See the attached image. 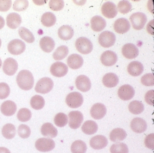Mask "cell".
Wrapping results in <instances>:
<instances>
[{"instance_id":"30bf717a","label":"cell","mask_w":154,"mask_h":153,"mask_svg":"<svg viewBox=\"0 0 154 153\" xmlns=\"http://www.w3.org/2000/svg\"><path fill=\"white\" fill-rule=\"evenodd\" d=\"M68 68L64 63L56 62L50 67V73L54 76L61 77L65 76L68 73Z\"/></svg>"},{"instance_id":"7dc6e473","label":"cell","mask_w":154,"mask_h":153,"mask_svg":"<svg viewBox=\"0 0 154 153\" xmlns=\"http://www.w3.org/2000/svg\"><path fill=\"white\" fill-rule=\"evenodd\" d=\"M141 83L146 86H153L154 85V75L151 73L146 74L140 79Z\"/></svg>"},{"instance_id":"4316f807","label":"cell","mask_w":154,"mask_h":153,"mask_svg":"<svg viewBox=\"0 0 154 153\" xmlns=\"http://www.w3.org/2000/svg\"><path fill=\"white\" fill-rule=\"evenodd\" d=\"M103 83L106 87L112 88L115 87L119 82L118 76L113 73L106 74L103 77Z\"/></svg>"},{"instance_id":"8d00e7d4","label":"cell","mask_w":154,"mask_h":153,"mask_svg":"<svg viewBox=\"0 0 154 153\" xmlns=\"http://www.w3.org/2000/svg\"><path fill=\"white\" fill-rule=\"evenodd\" d=\"M69 53V50L66 46L58 47L53 54V58L56 60H61L66 57Z\"/></svg>"},{"instance_id":"9a60e30c","label":"cell","mask_w":154,"mask_h":153,"mask_svg":"<svg viewBox=\"0 0 154 153\" xmlns=\"http://www.w3.org/2000/svg\"><path fill=\"white\" fill-rule=\"evenodd\" d=\"M18 64L17 60L12 58H8L4 61L3 65V71L8 76H12L17 72Z\"/></svg>"},{"instance_id":"bcb514c9","label":"cell","mask_w":154,"mask_h":153,"mask_svg":"<svg viewBox=\"0 0 154 153\" xmlns=\"http://www.w3.org/2000/svg\"><path fill=\"white\" fill-rule=\"evenodd\" d=\"M49 6L53 10H61L64 6V2L62 0H51L49 2Z\"/></svg>"},{"instance_id":"f907efd6","label":"cell","mask_w":154,"mask_h":153,"mask_svg":"<svg viewBox=\"0 0 154 153\" xmlns=\"http://www.w3.org/2000/svg\"><path fill=\"white\" fill-rule=\"evenodd\" d=\"M154 90H150L147 92L145 94V101L148 104L150 105H154Z\"/></svg>"},{"instance_id":"ba28073f","label":"cell","mask_w":154,"mask_h":153,"mask_svg":"<svg viewBox=\"0 0 154 153\" xmlns=\"http://www.w3.org/2000/svg\"><path fill=\"white\" fill-rule=\"evenodd\" d=\"M9 52L13 55H19L25 51L26 45L22 40L18 39L13 40L9 43L8 46Z\"/></svg>"},{"instance_id":"ffe728a7","label":"cell","mask_w":154,"mask_h":153,"mask_svg":"<svg viewBox=\"0 0 154 153\" xmlns=\"http://www.w3.org/2000/svg\"><path fill=\"white\" fill-rule=\"evenodd\" d=\"M131 128L134 132L141 133L146 131L147 125L146 121L140 118H134L131 122Z\"/></svg>"},{"instance_id":"2e32d148","label":"cell","mask_w":154,"mask_h":153,"mask_svg":"<svg viewBox=\"0 0 154 153\" xmlns=\"http://www.w3.org/2000/svg\"><path fill=\"white\" fill-rule=\"evenodd\" d=\"M106 112L107 109L105 105L100 103L94 104L90 110L91 116L96 120L103 118L106 115Z\"/></svg>"},{"instance_id":"5b68a950","label":"cell","mask_w":154,"mask_h":153,"mask_svg":"<svg viewBox=\"0 0 154 153\" xmlns=\"http://www.w3.org/2000/svg\"><path fill=\"white\" fill-rule=\"evenodd\" d=\"M83 95L78 92H72L66 96V102L67 105L71 108H79L83 103Z\"/></svg>"},{"instance_id":"60d3db41","label":"cell","mask_w":154,"mask_h":153,"mask_svg":"<svg viewBox=\"0 0 154 153\" xmlns=\"http://www.w3.org/2000/svg\"><path fill=\"white\" fill-rule=\"evenodd\" d=\"M17 116L19 120L22 122H26L30 119L32 117V113L29 109L22 108L19 110Z\"/></svg>"},{"instance_id":"d4e9b609","label":"cell","mask_w":154,"mask_h":153,"mask_svg":"<svg viewBox=\"0 0 154 153\" xmlns=\"http://www.w3.org/2000/svg\"><path fill=\"white\" fill-rule=\"evenodd\" d=\"M91 27L94 32L102 31L106 26V22L102 17L100 16H94L91 20Z\"/></svg>"},{"instance_id":"ee69618b","label":"cell","mask_w":154,"mask_h":153,"mask_svg":"<svg viewBox=\"0 0 154 153\" xmlns=\"http://www.w3.org/2000/svg\"><path fill=\"white\" fill-rule=\"evenodd\" d=\"M18 133L19 136L22 138H28L31 134V130L27 125L22 124L19 127Z\"/></svg>"},{"instance_id":"b9f144b4","label":"cell","mask_w":154,"mask_h":153,"mask_svg":"<svg viewBox=\"0 0 154 153\" xmlns=\"http://www.w3.org/2000/svg\"><path fill=\"white\" fill-rule=\"evenodd\" d=\"M132 5L128 1H121L118 4V9L119 11L123 14L128 13L131 10ZM117 9V10H118Z\"/></svg>"},{"instance_id":"74e56055","label":"cell","mask_w":154,"mask_h":153,"mask_svg":"<svg viewBox=\"0 0 154 153\" xmlns=\"http://www.w3.org/2000/svg\"><path fill=\"white\" fill-rule=\"evenodd\" d=\"M30 105L32 108L35 110H41L45 106V99L41 95H35L32 97L30 100Z\"/></svg>"},{"instance_id":"9f6ffc18","label":"cell","mask_w":154,"mask_h":153,"mask_svg":"<svg viewBox=\"0 0 154 153\" xmlns=\"http://www.w3.org/2000/svg\"><path fill=\"white\" fill-rule=\"evenodd\" d=\"M2 45V40L1 38H0V48H1V46Z\"/></svg>"},{"instance_id":"44dd1931","label":"cell","mask_w":154,"mask_h":153,"mask_svg":"<svg viewBox=\"0 0 154 153\" xmlns=\"http://www.w3.org/2000/svg\"><path fill=\"white\" fill-rule=\"evenodd\" d=\"M67 63L68 66L72 69H79L83 64L84 59L80 55L77 54H73L68 57Z\"/></svg>"},{"instance_id":"603a6c76","label":"cell","mask_w":154,"mask_h":153,"mask_svg":"<svg viewBox=\"0 0 154 153\" xmlns=\"http://www.w3.org/2000/svg\"><path fill=\"white\" fill-rule=\"evenodd\" d=\"M22 22L21 16L16 13H11L7 17V25L10 28H17L19 27Z\"/></svg>"},{"instance_id":"836d02e7","label":"cell","mask_w":154,"mask_h":153,"mask_svg":"<svg viewBox=\"0 0 154 153\" xmlns=\"http://www.w3.org/2000/svg\"><path fill=\"white\" fill-rule=\"evenodd\" d=\"M2 134L4 137L8 139H11L16 136V129L15 126L11 123H8L3 126Z\"/></svg>"},{"instance_id":"db71d44e","label":"cell","mask_w":154,"mask_h":153,"mask_svg":"<svg viewBox=\"0 0 154 153\" xmlns=\"http://www.w3.org/2000/svg\"><path fill=\"white\" fill-rule=\"evenodd\" d=\"M0 153H11L10 151L7 148L0 147Z\"/></svg>"},{"instance_id":"7402d4cb","label":"cell","mask_w":154,"mask_h":153,"mask_svg":"<svg viewBox=\"0 0 154 153\" xmlns=\"http://www.w3.org/2000/svg\"><path fill=\"white\" fill-rule=\"evenodd\" d=\"M17 110V105L15 102L11 100L4 101L1 106V112L5 116H11L14 115Z\"/></svg>"},{"instance_id":"f6af8a7d","label":"cell","mask_w":154,"mask_h":153,"mask_svg":"<svg viewBox=\"0 0 154 153\" xmlns=\"http://www.w3.org/2000/svg\"><path fill=\"white\" fill-rule=\"evenodd\" d=\"M10 93V88L8 84L0 83V99L3 100L8 98Z\"/></svg>"},{"instance_id":"7a4b0ae2","label":"cell","mask_w":154,"mask_h":153,"mask_svg":"<svg viewBox=\"0 0 154 153\" xmlns=\"http://www.w3.org/2000/svg\"><path fill=\"white\" fill-rule=\"evenodd\" d=\"M75 46L77 51L84 55L91 53L93 48L91 41L85 37L78 38L75 41Z\"/></svg>"},{"instance_id":"52a82bcc","label":"cell","mask_w":154,"mask_h":153,"mask_svg":"<svg viewBox=\"0 0 154 153\" xmlns=\"http://www.w3.org/2000/svg\"><path fill=\"white\" fill-rule=\"evenodd\" d=\"M35 147L40 152H49L55 147V143L53 140L47 138L38 139L35 142Z\"/></svg>"},{"instance_id":"d6a6232c","label":"cell","mask_w":154,"mask_h":153,"mask_svg":"<svg viewBox=\"0 0 154 153\" xmlns=\"http://www.w3.org/2000/svg\"><path fill=\"white\" fill-rule=\"evenodd\" d=\"M18 33L22 39L28 43H33L35 40V38L33 33L25 27H20L19 29Z\"/></svg>"},{"instance_id":"4dcf8cb0","label":"cell","mask_w":154,"mask_h":153,"mask_svg":"<svg viewBox=\"0 0 154 153\" xmlns=\"http://www.w3.org/2000/svg\"><path fill=\"white\" fill-rule=\"evenodd\" d=\"M98 126L96 122L92 120L86 121L82 127V130L85 134L93 135L97 132Z\"/></svg>"},{"instance_id":"83f0119b","label":"cell","mask_w":154,"mask_h":153,"mask_svg":"<svg viewBox=\"0 0 154 153\" xmlns=\"http://www.w3.org/2000/svg\"><path fill=\"white\" fill-rule=\"evenodd\" d=\"M41 132L43 136L48 137L55 138L58 133L57 129L52 123L47 122L43 124L41 128Z\"/></svg>"},{"instance_id":"cb8c5ba5","label":"cell","mask_w":154,"mask_h":153,"mask_svg":"<svg viewBox=\"0 0 154 153\" xmlns=\"http://www.w3.org/2000/svg\"><path fill=\"white\" fill-rule=\"evenodd\" d=\"M127 69L130 75L133 76H137L140 75L143 73L144 67L140 62L133 61L129 64Z\"/></svg>"},{"instance_id":"e575fe53","label":"cell","mask_w":154,"mask_h":153,"mask_svg":"<svg viewBox=\"0 0 154 153\" xmlns=\"http://www.w3.org/2000/svg\"><path fill=\"white\" fill-rule=\"evenodd\" d=\"M71 149L72 153H85L87 147L85 142L82 140H77L72 144Z\"/></svg>"},{"instance_id":"4fadbf2b","label":"cell","mask_w":154,"mask_h":153,"mask_svg":"<svg viewBox=\"0 0 154 153\" xmlns=\"http://www.w3.org/2000/svg\"><path fill=\"white\" fill-rule=\"evenodd\" d=\"M118 94L119 97L122 100H129L134 97L135 91L131 86L125 84L119 88Z\"/></svg>"},{"instance_id":"9c48e42d","label":"cell","mask_w":154,"mask_h":153,"mask_svg":"<svg viewBox=\"0 0 154 153\" xmlns=\"http://www.w3.org/2000/svg\"><path fill=\"white\" fill-rule=\"evenodd\" d=\"M68 117L69 127L73 129L78 128L83 121V115L79 111H71L68 114Z\"/></svg>"},{"instance_id":"277c9868","label":"cell","mask_w":154,"mask_h":153,"mask_svg":"<svg viewBox=\"0 0 154 153\" xmlns=\"http://www.w3.org/2000/svg\"><path fill=\"white\" fill-rule=\"evenodd\" d=\"M116 38L115 34L109 31H105L99 35L98 41L100 45L104 48L112 46L115 41Z\"/></svg>"},{"instance_id":"f546056e","label":"cell","mask_w":154,"mask_h":153,"mask_svg":"<svg viewBox=\"0 0 154 153\" xmlns=\"http://www.w3.org/2000/svg\"><path fill=\"white\" fill-rule=\"evenodd\" d=\"M127 134L126 131L121 128H117L112 130L110 133V140L112 142H119L125 139Z\"/></svg>"},{"instance_id":"e0dca14e","label":"cell","mask_w":154,"mask_h":153,"mask_svg":"<svg viewBox=\"0 0 154 153\" xmlns=\"http://www.w3.org/2000/svg\"><path fill=\"white\" fill-rule=\"evenodd\" d=\"M122 55L126 58L131 59L136 58L139 55L138 48L132 43H127L122 46Z\"/></svg>"},{"instance_id":"8992f818","label":"cell","mask_w":154,"mask_h":153,"mask_svg":"<svg viewBox=\"0 0 154 153\" xmlns=\"http://www.w3.org/2000/svg\"><path fill=\"white\" fill-rule=\"evenodd\" d=\"M147 17L143 13L137 12L131 15L130 20L133 28L137 30L142 29L147 22Z\"/></svg>"},{"instance_id":"ac0fdd59","label":"cell","mask_w":154,"mask_h":153,"mask_svg":"<svg viewBox=\"0 0 154 153\" xmlns=\"http://www.w3.org/2000/svg\"><path fill=\"white\" fill-rule=\"evenodd\" d=\"M129 22L125 18H119L115 21L113 24L114 30L119 34H124L128 32L130 29Z\"/></svg>"},{"instance_id":"f35d334b","label":"cell","mask_w":154,"mask_h":153,"mask_svg":"<svg viewBox=\"0 0 154 153\" xmlns=\"http://www.w3.org/2000/svg\"><path fill=\"white\" fill-rule=\"evenodd\" d=\"M54 121L57 126L60 128H63L65 127L68 123V117L65 113L59 112L55 116Z\"/></svg>"},{"instance_id":"3957f363","label":"cell","mask_w":154,"mask_h":153,"mask_svg":"<svg viewBox=\"0 0 154 153\" xmlns=\"http://www.w3.org/2000/svg\"><path fill=\"white\" fill-rule=\"evenodd\" d=\"M54 86V82L51 78L43 77L37 83L35 90L37 93L45 94L49 92L53 89Z\"/></svg>"},{"instance_id":"c3c4849f","label":"cell","mask_w":154,"mask_h":153,"mask_svg":"<svg viewBox=\"0 0 154 153\" xmlns=\"http://www.w3.org/2000/svg\"><path fill=\"white\" fill-rule=\"evenodd\" d=\"M145 146L149 149H153L154 148V134L151 133L147 136L145 139Z\"/></svg>"},{"instance_id":"f1b7e54d","label":"cell","mask_w":154,"mask_h":153,"mask_svg":"<svg viewBox=\"0 0 154 153\" xmlns=\"http://www.w3.org/2000/svg\"><path fill=\"white\" fill-rule=\"evenodd\" d=\"M74 34L72 28L69 25H63L58 30L59 38L63 40H67L71 39Z\"/></svg>"},{"instance_id":"7c38bea8","label":"cell","mask_w":154,"mask_h":153,"mask_svg":"<svg viewBox=\"0 0 154 153\" xmlns=\"http://www.w3.org/2000/svg\"><path fill=\"white\" fill-rule=\"evenodd\" d=\"M117 54L111 50L104 51L100 57V61L103 65L112 66L115 64L118 61Z\"/></svg>"},{"instance_id":"8fae6325","label":"cell","mask_w":154,"mask_h":153,"mask_svg":"<svg viewBox=\"0 0 154 153\" xmlns=\"http://www.w3.org/2000/svg\"><path fill=\"white\" fill-rule=\"evenodd\" d=\"M101 12L104 17L108 19H112L117 15L118 10L115 4L112 2H107L103 4Z\"/></svg>"},{"instance_id":"6da1fadb","label":"cell","mask_w":154,"mask_h":153,"mask_svg":"<svg viewBox=\"0 0 154 153\" xmlns=\"http://www.w3.org/2000/svg\"><path fill=\"white\" fill-rule=\"evenodd\" d=\"M17 82L20 88L25 91H28L34 86V76L29 70H21L17 76Z\"/></svg>"},{"instance_id":"681fc988","label":"cell","mask_w":154,"mask_h":153,"mask_svg":"<svg viewBox=\"0 0 154 153\" xmlns=\"http://www.w3.org/2000/svg\"><path fill=\"white\" fill-rule=\"evenodd\" d=\"M12 5V1L11 0H0V11H8Z\"/></svg>"},{"instance_id":"f5cc1de1","label":"cell","mask_w":154,"mask_h":153,"mask_svg":"<svg viewBox=\"0 0 154 153\" xmlns=\"http://www.w3.org/2000/svg\"><path fill=\"white\" fill-rule=\"evenodd\" d=\"M5 22L4 18L0 16V29H2L5 26Z\"/></svg>"},{"instance_id":"5bb4252c","label":"cell","mask_w":154,"mask_h":153,"mask_svg":"<svg viewBox=\"0 0 154 153\" xmlns=\"http://www.w3.org/2000/svg\"><path fill=\"white\" fill-rule=\"evenodd\" d=\"M76 88L81 92H88L91 87V82L89 77L84 75H81L76 78L75 82Z\"/></svg>"},{"instance_id":"816d5d0a","label":"cell","mask_w":154,"mask_h":153,"mask_svg":"<svg viewBox=\"0 0 154 153\" xmlns=\"http://www.w3.org/2000/svg\"><path fill=\"white\" fill-rule=\"evenodd\" d=\"M154 20L150 21L146 26V30L148 33L151 35H154Z\"/></svg>"},{"instance_id":"1f68e13d","label":"cell","mask_w":154,"mask_h":153,"mask_svg":"<svg viewBox=\"0 0 154 153\" xmlns=\"http://www.w3.org/2000/svg\"><path fill=\"white\" fill-rule=\"evenodd\" d=\"M56 17L54 14L50 12L45 13L41 17V22L43 25L47 27L54 26L56 22Z\"/></svg>"},{"instance_id":"d6986e66","label":"cell","mask_w":154,"mask_h":153,"mask_svg":"<svg viewBox=\"0 0 154 153\" xmlns=\"http://www.w3.org/2000/svg\"><path fill=\"white\" fill-rule=\"evenodd\" d=\"M90 144L94 149L99 150L106 147L108 144V140L106 137L103 135H97L91 139Z\"/></svg>"},{"instance_id":"7bdbcfd3","label":"cell","mask_w":154,"mask_h":153,"mask_svg":"<svg viewBox=\"0 0 154 153\" xmlns=\"http://www.w3.org/2000/svg\"><path fill=\"white\" fill-rule=\"evenodd\" d=\"M29 2L26 0H17L15 1L13 4V10L17 11H22L27 9Z\"/></svg>"},{"instance_id":"484cf974","label":"cell","mask_w":154,"mask_h":153,"mask_svg":"<svg viewBox=\"0 0 154 153\" xmlns=\"http://www.w3.org/2000/svg\"><path fill=\"white\" fill-rule=\"evenodd\" d=\"M39 45L43 51L47 53H50L54 49L55 43L52 38L46 36L41 39Z\"/></svg>"},{"instance_id":"d590c367","label":"cell","mask_w":154,"mask_h":153,"mask_svg":"<svg viewBox=\"0 0 154 153\" xmlns=\"http://www.w3.org/2000/svg\"><path fill=\"white\" fill-rule=\"evenodd\" d=\"M128 109L132 114L137 115L143 112L144 110V105L139 101H132L129 104Z\"/></svg>"},{"instance_id":"11a10c76","label":"cell","mask_w":154,"mask_h":153,"mask_svg":"<svg viewBox=\"0 0 154 153\" xmlns=\"http://www.w3.org/2000/svg\"><path fill=\"white\" fill-rule=\"evenodd\" d=\"M2 65V61L1 59L0 58V68L1 67Z\"/></svg>"},{"instance_id":"ab89813d","label":"cell","mask_w":154,"mask_h":153,"mask_svg":"<svg viewBox=\"0 0 154 153\" xmlns=\"http://www.w3.org/2000/svg\"><path fill=\"white\" fill-rule=\"evenodd\" d=\"M111 153H128V146L124 143L113 144L110 148Z\"/></svg>"}]
</instances>
